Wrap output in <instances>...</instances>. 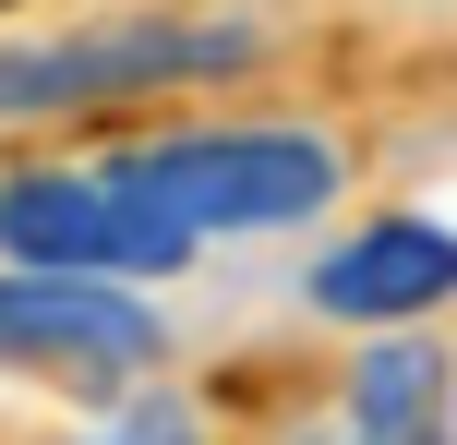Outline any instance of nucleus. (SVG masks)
<instances>
[{"label": "nucleus", "instance_id": "nucleus-4", "mask_svg": "<svg viewBox=\"0 0 457 445\" xmlns=\"http://www.w3.org/2000/svg\"><path fill=\"white\" fill-rule=\"evenodd\" d=\"M157 313L120 301L109 277H0V374H145Z\"/></svg>", "mask_w": 457, "mask_h": 445}, {"label": "nucleus", "instance_id": "nucleus-3", "mask_svg": "<svg viewBox=\"0 0 457 445\" xmlns=\"http://www.w3.org/2000/svg\"><path fill=\"white\" fill-rule=\"evenodd\" d=\"M241 61H253V37H217V24H133V37L0 48V120L85 109V96H145V85H193V72H241Z\"/></svg>", "mask_w": 457, "mask_h": 445}, {"label": "nucleus", "instance_id": "nucleus-6", "mask_svg": "<svg viewBox=\"0 0 457 445\" xmlns=\"http://www.w3.org/2000/svg\"><path fill=\"white\" fill-rule=\"evenodd\" d=\"M349 409H361V445H434V350L421 337H386V350H361V374H349Z\"/></svg>", "mask_w": 457, "mask_h": 445}, {"label": "nucleus", "instance_id": "nucleus-7", "mask_svg": "<svg viewBox=\"0 0 457 445\" xmlns=\"http://www.w3.org/2000/svg\"><path fill=\"white\" fill-rule=\"evenodd\" d=\"M96 445H193V422H181V409H120Z\"/></svg>", "mask_w": 457, "mask_h": 445}, {"label": "nucleus", "instance_id": "nucleus-1", "mask_svg": "<svg viewBox=\"0 0 457 445\" xmlns=\"http://www.w3.org/2000/svg\"><path fill=\"white\" fill-rule=\"evenodd\" d=\"M120 181L157 217H181L193 241H241V229H289L337 193V144L325 133H169L145 157H120Z\"/></svg>", "mask_w": 457, "mask_h": 445}, {"label": "nucleus", "instance_id": "nucleus-5", "mask_svg": "<svg viewBox=\"0 0 457 445\" xmlns=\"http://www.w3.org/2000/svg\"><path fill=\"white\" fill-rule=\"evenodd\" d=\"M445 289H457V229H434V217H386V229L337 241V253L313 265V301L349 313V326H410Z\"/></svg>", "mask_w": 457, "mask_h": 445}, {"label": "nucleus", "instance_id": "nucleus-2", "mask_svg": "<svg viewBox=\"0 0 457 445\" xmlns=\"http://www.w3.org/2000/svg\"><path fill=\"white\" fill-rule=\"evenodd\" d=\"M0 253L37 277H169L193 253V229L157 217L120 169H12L0 181Z\"/></svg>", "mask_w": 457, "mask_h": 445}]
</instances>
